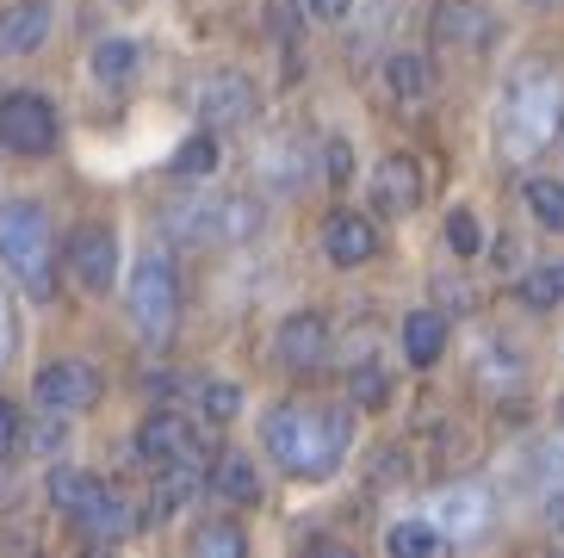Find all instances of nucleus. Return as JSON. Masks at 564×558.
<instances>
[{"label":"nucleus","mask_w":564,"mask_h":558,"mask_svg":"<svg viewBox=\"0 0 564 558\" xmlns=\"http://www.w3.org/2000/svg\"><path fill=\"white\" fill-rule=\"evenodd\" d=\"M528 212L540 230L564 236V181H528Z\"/></svg>","instance_id":"27"},{"label":"nucleus","mask_w":564,"mask_h":558,"mask_svg":"<svg viewBox=\"0 0 564 558\" xmlns=\"http://www.w3.org/2000/svg\"><path fill=\"white\" fill-rule=\"evenodd\" d=\"M546 522H552V527H558V534H564V496H552V515H546Z\"/></svg>","instance_id":"35"},{"label":"nucleus","mask_w":564,"mask_h":558,"mask_svg":"<svg viewBox=\"0 0 564 558\" xmlns=\"http://www.w3.org/2000/svg\"><path fill=\"white\" fill-rule=\"evenodd\" d=\"M100 496H106V477L82 472V465H56L51 472V509L63 515L68 527H82L87 515L100 509Z\"/></svg>","instance_id":"12"},{"label":"nucleus","mask_w":564,"mask_h":558,"mask_svg":"<svg viewBox=\"0 0 564 558\" xmlns=\"http://www.w3.org/2000/svg\"><path fill=\"white\" fill-rule=\"evenodd\" d=\"M304 19H323V25H341V19L354 13V0H299Z\"/></svg>","instance_id":"34"},{"label":"nucleus","mask_w":564,"mask_h":558,"mask_svg":"<svg viewBox=\"0 0 564 558\" xmlns=\"http://www.w3.org/2000/svg\"><path fill=\"white\" fill-rule=\"evenodd\" d=\"M299 149H304L299 137H280V143H267V149H261V174H267L273 186H285V193H292V186H304V168L292 162Z\"/></svg>","instance_id":"26"},{"label":"nucleus","mask_w":564,"mask_h":558,"mask_svg":"<svg viewBox=\"0 0 564 558\" xmlns=\"http://www.w3.org/2000/svg\"><path fill=\"white\" fill-rule=\"evenodd\" d=\"M434 32H441V44H484L490 37V13H484L478 0L465 7V0H447L441 13H434Z\"/></svg>","instance_id":"19"},{"label":"nucleus","mask_w":564,"mask_h":558,"mask_svg":"<svg viewBox=\"0 0 564 558\" xmlns=\"http://www.w3.org/2000/svg\"><path fill=\"white\" fill-rule=\"evenodd\" d=\"M0 261H7V273H13L32 298L56 292V243H51L44 205H32V198L0 205Z\"/></svg>","instance_id":"2"},{"label":"nucleus","mask_w":564,"mask_h":558,"mask_svg":"<svg viewBox=\"0 0 564 558\" xmlns=\"http://www.w3.org/2000/svg\"><path fill=\"white\" fill-rule=\"evenodd\" d=\"M558 416H564V410H558Z\"/></svg>","instance_id":"37"},{"label":"nucleus","mask_w":564,"mask_h":558,"mask_svg":"<svg viewBox=\"0 0 564 558\" xmlns=\"http://www.w3.org/2000/svg\"><path fill=\"white\" fill-rule=\"evenodd\" d=\"M329 316L323 311H292L280 329H273V354H280L292 373H316V366L329 361Z\"/></svg>","instance_id":"8"},{"label":"nucleus","mask_w":564,"mask_h":558,"mask_svg":"<svg viewBox=\"0 0 564 558\" xmlns=\"http://www.w3.org/2000/svg\"><path fill=\"white\" fill-rule=\"evenodd\" d=\"M323 255H329L335 267H366L379 255V230H372L360 212H335L329 224H323Z\"/></svg>","instance_id":"13"},{"label":"nucleus","mask_w":564,"mask_h":558,"mask_svg":"<svg viewBox=\"0 0 564 558\" xmlns=\"http://www.w3.org/2000/svg\"><path fill=\"white\" fill-rule=\"evenodd\" d=\"M558 125H564V87L552 75H528V82H514V94L502 99L497 143L509 162H528V155H540L558 137Z\"/></svg>","instance_id":"3"},{"label":"nucleus","mask_w":564,"mask_h":558,"mask_svg":"<svg viewBox=\"0 0 564 558\" xmlns=\"http://www.w3.org/2000/svg\"><path fill=\"white\" fill-rule=\"evenodd\" d=\"M267 224V212L254 205V198H217V243H249L254 230Z\"/></svg>","instance_id":"22"},{"label":"nucleus","mask_w":564,"mask_h":558,"mask_svg":"<svg viewBox=\"0 0 564 558\" xmlns=\"http://www.w3.org/2000/svg\"><path fill=\"white\" fill-rule=\"evenodd\" d=\"M348 397L360 404V410H379L384 397H391V378H384L379 366L366 361V366H354V373H348Z\"/></svg>","instance_id":"29"},{"label":"nucleus","mask_w":564,"mask_h":558,"mask_svg":"<svg viewBox=\"0 0 564 558\" xmlns=\"http://www.w3.org/2000/svg\"><path fill=\"white\" fill-rule=\"evenodd\" d=\"M323 174H329V181H348V174H354V149L341 143V137L323 143Z\"/></svg>","instance_id":"33"},{"label":"nucleus","mask_w":564,"mask_h":558,"mask_svg":"<svg viewBox=\"0 0 564 558\" xmlns=\"http://www.w3.org/2000/svg\"><path fill=\"white\" fill-rule=\"evenodd\" d=\"M261 112V94H254L249 75H205L199 82V118L212 125V131H230V125H249V118Z\"/></svg>","instance_id":"9"},{"label":"nucleus","mask_w":564,"mask_h":558,"mask_svg":"<svg viewBox=\"0 0 564 558\" xmlns=\"http://www.w3.org/2000/svg\"><path fill=\"white\" fill-rule=\"evenodd\" d=\"M205 491V472L199 460H181V465H162V477H155V491H150V515L155 522H167V515H181L193 496Z\"/></svg>","instance_id":"15"},{"label":"nucleus","mask_w":564,"mask_h":558,"mask_svg":"<svg viewBox=\"0 0 564 558\" xmlns=\"http://www.w3.org/2000/svg\"><path fill=\"white\" fill-rule=\"evenodd\" d=\"M267 460L280 465L285 477H329L335 465L348 460L354 441V416L341 404H280L261 428Z\"/></svg>","instance_id":"1"},{"label":"nucleus","mask_w":564,"mask_h":558,"mask_svg":"<svg viewBox=\"0 0 564 558\" xmlns=\"http://www.w3.org/2000/svg\"><path fill=\"white\" fill-rule=\"evenodd\" d=\"M441 354H447V316L441 311L403 316V361H410L415 373H429V366H441Z\"/></svg>","instance_id":"14"},{"label":"nucleus","mask_w":564,"mask_h":558,"mask_svg":"<svg viewBox=\"0 0 564 558\" xmlns=\"http://www.w3.org/2000/svg\"><path fill=\"white\" fill-rule=\"evenodd\" d=\"M0 323H7V311H0Z\"/></svg>","instance_id":"36"},{"label":"nucleus","mask_w":564,"mask_h":558,"mask_svg":"<svg viewBox=\"0 0 564 558\" xmlns=\"http://www.w3.org/2000/svg\"><path fill=\"white\" fill-rule=\"evenodd\" d=\"M174 174H181V181H199V174H212L217 168V137L212 131H199V137H186L181 149H174Z\"/></svg>","instance_id":"28"},{"label":"nucleus","mask_w":564,"mask_h":558,"mask_svg":"<svg viewBox=\"0 0 564 558\" xmlns=\"http://www.w3.org/2000/svg\"><path fill=\"white\" fill-rule=\"evenodd\" d=\"M94 75H100L106 87H124L137 75V44L131 37H106L100 50H94Z\"/></svg>","instance_id":"24"},{"label":"nucleus","mask_w":564,"mask_h":558,"mask_svg":"<svg viewBox=\"0 0 564 558\" xmlns=\"http://www.w3.org/2000/svg\"><path fill=\"white\" fill-rule=\"evenodd\" d=\"M372 205H379L384 217H410L415 205H422V162H415V155H384V162L372 168Z\"/></svg>","instance_id":"11"},{"label":"nucleus","mask_w":564,"mask_h":558,"mask_svg":"<svg viewBox=\"0 0 564 558\" xmlns=\"http://www.w3.org/2000/svg\"><path fill=\"white\" fill-rule=\"evenodd\" d=\"M514 298L528 304V311H552V304H564V261H540L521 273V286H514Z\"/></svg>","instance_id":"20"},{"label":"nucleus","mask_w":564,"mask_h":558,"mask_svg":"<svg viewBox=\"0 0 564 558\" xmlns=\"http://www.w3.org/2000/svg\"><path fill=\"white\" fill-rule=\"evenodd\" d=\"M44 37H51V7H44V0H19V7L0 13V50H19V56H25V50H37Z\"/></svg>","instance_id":"16"},{"label":"nucleus","mask_w":564,"mask_h":558,"mask_svg":"<svg viewBox=\"0 0 564 558\" xmlns=\"http://www.w3.org/2000/svg\"><path fill=\"white\" fill-rule=\"evenodd\" d=\"M212 491L224 496V503H254L261 496V477H254V465L242 460V453H224L212 472Z\"/></svg>","instance_id":"21"},{"label":"nucleus","mask_w":564,"mask_h":558,"mask_svg":"<svg viewBox=\"0 0 564 558\" xmlns=\"http://www.w3.org/2000/svg\"><path fill=\"white\" fill-rule=\"evenodd\" d=\"M137 453H143V465H181V460H199V434H193V422L174 410H155L150 422L137 428Z\"/></svg>","instance_id":"10"},{"label":"nucleus","mask_w":564,"mask_h":558,"mask_svg":"<svg viewBox=\"0 0 564 558\" xmlns=\"http://www.w3.org/2000/svg\"><path fill=\"white\" fill-rule=\"evenodd\" d=\"M447 248L459 255V261H471L484 248V224H478V212H453L447 217Z\"/></svg>","instance_id":"30"},{"label":"nucleus","mask_w":564,"mask_h":558,"mask_svg":"<svg viewBox=\"0 0 564 558\" xmlns=\"http://www.w3.org/2000/svg\"><path fill=\"white\" fill-rule=\"evenodd\" d=\"M193 552L199 558H242L249 552V534L236 522H205L199 534H193Z\"/></svg>","instance_id":"25"},{"label":"nucleus","mask_w":564,"mask_h":558,"mask_svg":"<svg viewBox=\"0 0 564 558\" xmlns=\"http://www.w3.org/2000/svg\"><path fill=\"white\" fill-rule=\"evenodd\" d=\"M199 410H205V422H230V416L242 410V391H236V385H205Z\"/></svg>","instance_id":"31"},{"label":"nucleus","mask_w":564,"mask_h":558,"mask_svg":"<svg viewBox=\"0 0 564 558\" xmlns=\"http://www.w3.org/2000/svg\"><path fill=\"white\" fill-rule=\"evenodd\" d=\"M19 441H25V422H19V410L7 404V397H0V460H13Z\"/></svg>","instance_id":"32"},{"label":"nucleus","mask_w":564,"mask_h":558,"mask_svg":"<svg viewBox=\"0 0 564 558\" xmlns=\"http://www.w3.org/2000/svg\"><path fill=\"white\" fill-rule=\"evenodd\" d=\"M100 391H106V378L94 373L87 361H51L44 373L32 378V397H37L51 416H82V410H94V404H100Z\"/></svg>","instance_id":"6"},{"label":"nucleus","mask_w":564,"mask_h":558,"mask_svg":"<svg viewBox=\"0 0 564 558\" xmlns=\"http://www.w3.org/2000/svg\"><path fill=\"white\" fill-rule=\"evenodd\" d=\"M131 527H137V509H131V496L124 491H112L106 484V496H100V509L82 522V534L87 540H100V546H118V540H131Z\"/></svg>","instance_id":"18"},{"label":"nucleus","mask_w":564,"mask_h":558,"mask_svg":"<svg viewBox=\"0 0 564 558\" xmlns=\"http://www.w3.org/2000/svg\"><path fill=\"white\" fill-rule=\"evenodd\" d=\"M384 87L403 99V106H422L434 94V63L429 56H415V50H398L391 63H384Z\"/></svg>","instance_id":"17"},{"label":"nucleus","mask_w":564,"mask_h":558,"mask_svg":"<svg viewBox=\"0 0 564 558\" xmlns=\"http://www.w3.org/2000/svg\"><path fill=\"white\" fill-rule=\"evenodd\" d=\"M63 261L68 273L82 279L87 292H112V279H118V236L106 230V224H75L63 243Z\"/></svg>","instance_id":"7"},{"label":"nucleus","mask_w":564,"mask_h":558,"mask_svg":"<svg viewBox=\"0 0 564 558\" xmlns=\"http://www.w3.org/2000/svg\"><path fill=\"white\" fill-rule=\"evenodd\" d=\"M384 546H391L398 558H429V552L447 546V534H441L434 522H398L391 534H384Z\"/></svg>","instance_id":"23"},{"label":"nucleus","mask_w":564,"mask_h":558,"mask_svg":"<svg viewBox=\"0 0 564 558\" xmlns=\"http://www.w3.org/2000/svg\"><path fill=\"white\" fill-rule=\"evenodd\" d=\"M124 304H131V323H137L143 342H167L174 323H181V273H174V261H167V255H143V261L131 267Z\"/></svg>","instance_id":"4"},{"label":"nucleus","mask_w":564,"mask_h":558,"mask_svg":"<svg viewBox=\"0 0 564 558\" xmlns=\"http://www.w3.org/2000/svg\"><path fill=\"white\" fill-rule=\"evenodd\" d=\"M63 125H56V106L32 87H13L0 94V149L7 155H51Z\"/></svg>","instance_id":"5"}]
</instances>
